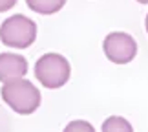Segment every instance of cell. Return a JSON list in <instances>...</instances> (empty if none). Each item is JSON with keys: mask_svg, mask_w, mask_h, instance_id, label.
Masks as SVG:
<instances>
[{"mask_svg": "<svg viewBox=\"0 0 148 132\" xmlns=\"http://www.w3.org/2000/svg\"><path fill=\"white\" fill-rule=\"evenodd\" d=\"M102 132H134V129L128 123V119L121 116H110L102 123Z\"/></svg>", "mask_w": 148, "mask_h": 132, "instance_id": "obj_7", "label": "cell"}, {"mask_svg": "<svg viewBox=\"0 0 148 132\" xmlns=\"http://www.w3.org/2000/svg\"><path fill=\"white\" fill-rule=\"evenodd\" d=\"M37 39V24L29 17L13 15L8 17L0 26V41L4 46L16 50H24L35 42Z\"/></svg>", "mask_w": 148, "mask_h": 132, "instance_id": "obj_2", "label": "cell"}, {"mask_svg": "<svg viewBox=\"0 0 148 132\" xmlns=\"http://www.w3.org/2000/svg\"><path fill=\"white\" fill-rule=\"evenodd\" d=\"M145 28H146V33H148V15H146V20H145Z\"/></svg>", "mask_w": 148, "mask_h": 132, "instance_id": "obj_10", "label": "cell"}, {"mask_svg": "<svg viewBox=\"0 0 148 132\" xmlns=\"http://www.w3.org/2000/svg\"><path fill=\"white\" fill-rule=\"evenodd\" d=\"M64 132H95V129L92 127V123L75 119V121H70V123L66 125Z\"/></svg>", "mask_w": 148, "mask_h": 132, "instance_id": "obj_8", "label": "cell"}, {"mask_svg": "<svg viewBox=\"0 0 148 132\" xmlns=\"http://www.w3.org/2000/svg\"><path fill=\"white\" fill-rule=\"evenodd\" d=\"M27 73V61L18 53H0V83L22 79Z\"/></svg>", "mask_w": 148, "mask_h": 132, "instance_id": "obj_5", "label": "cell"}, {"mask_svg": "<svg viewBox=\"0 0 148 132\" xmlns=\"http://www.w3.org/2000/svg\"><path fill=\"white\" fill-rule=\"evenodd\" d=\"M135 2H139V4H148V0H135Z\"/></svg>", "mask_w": 148, "mask_h": 132, "instance_id": "obj_11", "label": "cell"}, {"mask_svg": "<svg viewBox=\"0 0 148 132\" xmlns=\"http://www.w3.org/2000/svg\"><path fill=\"white\" fill-rule=\"evenodd\" d=\"M71 68L66 57L59 53H46L35 62V77L46 88H60L70 79Z\"/></svg>", "mask_w": 148, "mask_h": 132, "instance_id": "obj_3", "label": "cell"}, {"mask_svg": "<svg viewBox=\"0 0 148 132\" xmlns=\"http://www.w3.org/2000/svg\"><path fill=\"white\" fill-rule=\"evenodd\" d=\"M0 94H2L5 105L22 116L33 114L40 105V92L37 90V86L31 81H27L24 77L4 83Z\"/></svg>", "mask_w": 148, "mask_h": 132, "instance_id": "obj_1", "label": "cell"}, {"mask_svg": "<svg viewBox=\"0 0 148 132\" xmlns=\"http://www.w3.org/2000/svg\"><path fill=\"white\" fill-rule=\"evenodd\" d=\"M27 8L40 15H53L64 8L66 0H26Z\"/></svg>", "mask_w": 148, "mask_h": 132, "instance_id": "obj_6", "label": "cell"}, {"mask_svg": "<svg viewBox=\"0 0 148 132\" xmlns=\"http://www.w3.org/2000/svg\"><path fill=\"white\" fill-rule=\"evenodd\" d=\"M15 4H16V0H0V13H4V11H9Z\"/></svg>", "mask_w": 148, "mask_h": 132, "instance_id": "obj_9", "label": "cell"}, {"mask_svg": "<svg viewBox=\"0 0 148 132\" xmlns=\"http://www.w3.org/2000/svg\"><path fill=\"white\" fill-rule=\"evenodd\" d=\"M102 50L108 61L115 62V64H128L130 61L135 59L137 53V44H135L134 37L123 31H113L106 35L104 42H102Z\"/></svg>", "mask_w": 148, "mask_h": 132, "instance_id": "obj_4", "label": "cell"}]
</instances>
